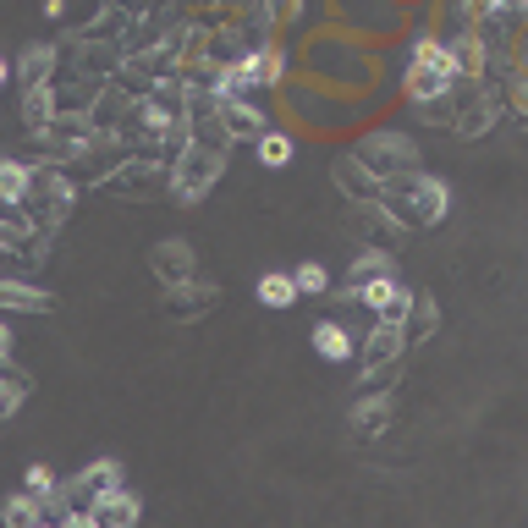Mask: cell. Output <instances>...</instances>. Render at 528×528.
Returning a JSON list of instances; mask_svg holds the SVG:
<instances>
[{"mask_svg":"<svg viewBox=\"0 0 528 528\" xmlns=\"http://www.w3.org/2000/svg\"><path fill=\"white\" fill-rule=\"evenodd\" d=\"M358 303H369L374 319H385V325H402V319L413 314V292H407V286L396 281L391 270H385V275H369V281L358 286Z\"/></svg>","mask_w":528,"mask_h":528,"instance_id":"3","label":"cell"},{"mask_svg":"<svg viewBox=\"0 0 528 528\" xmlns=\"http://www.w3.org/2000/svg\"><path fill=\"white\" fill-rule=\"evenodd\" d=\"M50 72H55V44H28L17 61V77L22 83H44Z\"/></svg>","mask_w":528,"mask_h":528,"instance_id":"12","label":"cell"},{"mask_svg":"<svg viewBox=\"0 0 528 528\" xmlns=\"http://www.w3.org/2000/svg\"><path fill=\"white\" fill-rule=\"evenodd\" d=\"M6 352H11V330L0 325V363H6Z\"/></svg>","mask_w":528,"mask_h":528,"instance_id":"22","label":"cell"},{"mask_svg":"<svg viewBox=\"0 0 528 528\" xmlns=\"http://www.w3.org/2000/svg\"><path fill=\"white\" fill-rule=\"evenodd\" d=\"M0 517H6L11 528H33L44 517V501L33 490H22V495H6V506H0Z\"/></svg>","mask_w":528,"mask_h":528,"instance_id":"13","label":"cell"},{"mask_svg":"<svg viewBox=\"0 0 528 528\" xmlns=\"http://www.w3.org/2000/svg\"><path fill=\"white\" fill-rule=\"evenodd\" d=\"M6 77H11V61H6V55H0V83H6Z\"/></svg>","mask_w":528,"mask_h":528,"instance_id":"24","label":"cell"},{"mask_svg":"<svg viewBox=\"0 0 528 528\" xmlns=\"http://www.w3.org/2000/svg\"><path fill=\"white\" fill-rule=\"evenodd\" d=\"M385 270H391V259H385V253H358V264H352V275H347V286H341V297L352 303V297H358V286L369 281V275H385Z\"/></svg>","mask_w":528,"mask_h":528,"instance_id":"15","label":"cell"},{"mask_svg":"<svg viewBox=\"0 0 528 528\" xmlns=\"http://www.w3.org/2000/svg\"><path fill=\"white\" fill-rule=\"evenodd\" d=\"M0 303L22 308V314H44V308H50V297L33 292V286H22V281H0Z\"/></svg>","mask_w":528,"mask_h":528,"instance_id":"14","label":"cell"},{"mask_svg":"<svg viewBox=\"0 0 528 528\" xmlns=\"http://www.w3.org/2000/svg\"><path fill=\"white\" fill-rule=\"evenodd\" d=\"M517 105H523V110H528V83H517Z\"/></svg>","mask_w":528,"mask_h":528,"instance_id":"23","label":"cell"},{"mask_svg":"<svg viewBox=\"0 0 528 528\" xmlns=\"http://www.w3.org/2000/svg\"><path fill=\"white\" fill-rule=\"evenodd\" d=\"M22 121H28L33 138H39V132L55 121V94H50V83H28V88H22Z\"/></svg>","mask_w":528,"mask_h":528,"instance_id":"6","label":"cell"},{"mask_svg":"<svg viewBox=\"0 0 528 528\" xmlns=\"http://www.w3.org/2000/svg\"><path fill=\"white\" fill-rule=\"evenodd\" d=\"M0 248H17V226H6V220H0Z\"/></svg>","mask_w":528,"mask_h":528,"instance_id":"21","label":"cell"},{"mask_svg":"<svg viewBox=\"0 0 528 528\" xmlns=\"http://www.w3.org/2000/svg\"><path fill=\"white\" fill-rule=\"evenodd\" d=\"M396 352H402V325H374L369 347H363V369H380V363H396Z\"/></svg>","mask_w":528,"mask_h":528,"instance_id":"8","label":"cell"},{"mask_svg":"<svg viewBox=\"0 0 528 528\" xmlns=\"http://www.w3.org/2000/svg\"><path fill=\"white\" fill-rule=\"evenodd\" d=\"M292 281H297V292H325L330 275H325V264H297Z\"/></svg>","mask_w":528,"mask_h":528,"instance_id":"19","label":"cell"},{"mask_svg":"<svg viewBox=\"0 0 528 528\" xmlns=\"http://www.w3.org/2000/svg\"><path fill=\"white\" fill-rule=\"evenodd\" d=\"M391 187L413 198V220H418V226H435V220H446L451 187L440 182V176H402V182H391Z\"/></svg>","mask_w":528,"mask_h":528,"instance_id":"4","label":"cell"},{"mask_svg":"<svg viewBox=\"0 0 528 528\" xmlns=\"http://www.w3.org/2000/svg\"><path fill=\"white\" fill-rule=\"evenodd\" d=\"M88 512H94V523L99 528H127V523H138V512H143V501L132 490H121V484H105V490L88 501Z\"/></svg>","mask_w":528,"mask_h":528,"instance_id":"5","label":"cell"},{"mask_svg":"<svg viewBox=\"0 0 528 528\" xmlns=\"http://www.w3.org/2000/svg\"><path fill=\"white\" fill-rule=\"evenodd\" d=\"M462 77V61H457V44H435V39H418L413 44V66H407V94L418 105L429 99H446Z\"/></svg>","mask_w":528,"mask_h":528,"instance_id":"1","label":"cell"},{"mask_svg":"<svg viewBox=\"0 0 528 528\" xmlns=\"http://www.w3.org/2000/svg\"><path fill=\"white\" fill-rule=\"evenodd\" d=\"M259 303L292 308L297 303V281H292V275H259Z\"/></svg>","mask_w":528,"mask_h":528,"instance_id":"17","label":"cell"},{"mask_svg":"<svg viewBox=\"0 0 528 528\" xmlns=\"http://www.w3.org/2000/svg\"><path fill=\"white\" fill-rule=\"evenodd\" d=\"M391 413H396V396H363V402L352 407V429H358V435H380V429L391 424Z\"/></svg>","mask_w":528,"mask_h":528,"instance_id":"7","label":"cell"},{"mask_svg":"<svg viewBox=\"0 0 528 528\" xmlns=\"http://www.w3.org/2000/svg\"><path fill=\"white\" fill-rule=\"evenodd\" d=\"M33 187V171L22 160H0V204H22Z\"/></svg>","mask_w":528,"mask_h":528,"instance_id":"11","label":"cell"},{"mask_svg":"<svg viewBox=\"0 0 528 528\" xmlns=\"http://www.w3.org/2000/svg\"><path fill=\"white\" fill-rule=\"evenodd\" d=\"M215 171H220V149H209L204 138H187L182 149H176V198H204V187L215 182Z\"/></svg>","mask_w":528,"mask_h":528,"instance_id":"2","label":"cell"},{"mask_svg":"<svg viewBox=\"0 0 528 528\" xmlns=\"http://www.w3.org/2000/svg\"><path fill=\"white\" fill-rule=\"evenodd\" d=\"M22 490H33V495H39V501H44V495H55V490H61V484H55V473L44 468V462H33V468L22 473Z\"/></svg>","mask_w":528,"mask_h":528,"instance_id":"18","label":"cell"},{"mask_svg":"<svg viewBox=\"0 0 528 528\" xmlns=\"http://www.w3.org/2000/svg\"><path fill=\"white\" fill-rule=\"evenodd\" d=\"M220 121H226L231 138H259L264 132V116L248 105V99H226V105H220Z\"/></svg>","mask_w":528,"mask_h":528,"instance_id":"9","label":"cell"},{"mask_svg":"<svg viewBox=\"0 0 528 528\" xmlns=\"http://www.w3.org/2000/svg\"><path fill=\"white\" fill-rule=\"evenodd\" d=\"M253 154H259V165H286V160H292V138L264 127L259 138H253Z\"/></svg>","mask_w":528,"mask_h":528,"instance_id":"16","label":"cell"},{"mask_svg":"<svg viewBox=\"0 0 528 528\" xmlns=\"http://www.w3.org/2000/svg\"><path fill=\"white\" fill-rule=\"evenodd\" d=\"M468 11H484V17H501V11H512V17H528V0H462Z\"/></svg>","mask_w":528,"mask_h":528,"instance_id":"20","label":"cell"},{"mask_svg":"<svg viewBox=\"0 0 528 528\" xmlns=\"http://www.w3.org/2000/svg\"><path fill=\"white\" fill-rule=\"evenodd\" d=\"M314 352L325 363H347L352 358V336L336 325V319H325V325H314Z\"/></svg>","mask_w":528,"mask_h":528,"instance_id":"10","label":"cell"}]
</instances>
